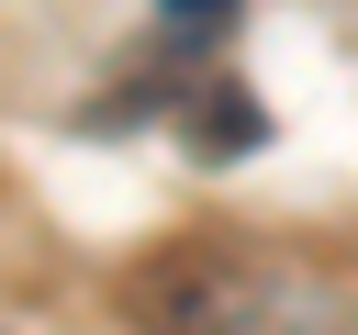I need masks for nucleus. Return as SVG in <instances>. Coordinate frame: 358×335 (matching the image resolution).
Instances as JSON below:
<instances>
[{
	"label": "nucleus",
	"mask_w": 358,
	"mask_h": 335,
	"mask_svg": "<svg viewBox=\"0 0 358 335\" xmlns=\"http://www.w3.org/2000/svg\"><path fill=\"white\" fill-rule=\"evenodd\" d=\"M145 335H358V302L313 268H257V257H157L134 290Z\"/></svg>",
	"instance_id": "f257e3e1"
},
{
	"label": "nucleus",
	"mask_w": 358,
	"mask_h": 335,
	"mask_svg": "<svg viewBox=\"0 0 358 335\" xmlns=\"http://www.w3.org/2000/svg\"><path fill=\"white\" fill-rule=\"evenodd\" d=\"M157 11H168V34H213V22L235 11V0H157Z\"/></svg>",
	"instance_id": "f03ea898"
}]
</instances>
